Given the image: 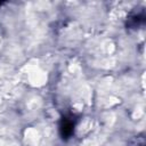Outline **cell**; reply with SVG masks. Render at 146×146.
I'll return each instance as SVG.
<instances>
[{"label": "cell", "mask_w": 146, "mask_h": 146, "mask_svg": "<svg viewBox=\"0 0 146 146\" xmlns=\"http://www.w3.org/2000/svg\"><path fill=\"white\" fill-rule=\"evenodd\" d=\"M73 128H74V124L71 120L63 119L62 123H60V133H62L63 138H68L73 133Z\"/></svg>", "instance_id": "1"}]
</instances>
